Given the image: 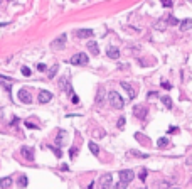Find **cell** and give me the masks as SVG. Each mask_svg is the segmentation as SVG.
Segmentation results:
<instances>
[{
  "label": "cell",
  "instance_id": "obj_20",
  "mask_svg": "<svg viewBox=\"0 0 192 189\" xmlns=\"http://www.w3.org/2000/svg\"><path fill=\"white\" fill-rule=\"evenodd\" d=\"M58 69H59V68H58V64H54V66H51V68H49V71H47V76H49V78H51V80H52V78L56 76V73H58Z\"/></svg>",
  "mask_w": 192,
  "mask_h": 189
},
{
  "label": "cell",
  "instance_id": "obj_21",
  "mask_svg": "<svg viewBox=\"0 0 192 189\" xmlns=\"http://www.w3.org/2000/svg\"><path fill=\"white\" fill-rule=\"evenodd\" d=\"M90 150H91V154H94V155L99 154V147L94 144V142H90Z\"/></svg>",
  "mask_w": 192,
  "mask_h": 189
},
{
  "label": "cell",
  "instance_id": "obj_37",
  "mask_svg": "<svg viewBox=\"0 0 192 189\" xmlns=\"http://www.w3.org/2000/svg\"><path fill=\"white\" fill-rule=\"evenodd\" d=\"M26 125H27V127H30V128H37V125H34V123H30L29 120H27V122H26Z\"/></svg>",
  "mask_w": 192,
  "mask_h": 189
},
{
  "label": "cell",
  "instance_id": "obj_30",
  "mask_svg": "<svg viewBox=\"0 0 192 189\" xmlns=\"http://www.w3.org/2000/svg\"><path fill=\"white\" fill-rule=\"evenodd\" d=\"M162 86L167 88V90H172V84H170L169 81H162Z\"/></svg>",
  "mask_w": 192,
  "mask_h": 189
},
{
  "label": "cell",
  "instance_id": "obj_33",
  "mask_svg": "<svg viewBox=\"0 0 192 189\" xmlns=\"http://www.w3.org/2000/svg\"><path fill=\"white\" fill-rule=\"evenodd\" d=\"M126 186H128V184H123V183H118V184H116V186H115V189H126Z\"/></svg>",
  "mask_w": 192,
  "mask_h": 189
},
{
  "label": "cell",
  "instance_id": "obj_26",
  "mask_svg": "<svg viewBox=\"0 0 192 189\" xmlns=\"http://www.w3.org/2000/svg\"><path fill=\"white\" fill-rule=\"evenodd\" d=\"M125 123H126L125 117H120V118H118V128H123V127H125Z\"/></svg>",
  "mask_w": 192,
  "mask_h": 189
},
{
  "label": "cell",
  "instance_id": "obj_18",
  "mask_svg": "<svg viewBox=\"0 0 192 189\" xmlns=\"http://www.w3.org/2000/svg\"><path fill=\"white\" fill-rule=\"evenodd\" d=\"M103 100H105V88L99 86L98 88V96H96V103H101Z\"/></svg>",
  "mask_w": 192,
  "mask_h": 189
},
{
  "label": "cell",
  "instance_id": "obj_43",
  "mask_svg": "<svg viewBox=\"0 0 192 189\" xmlns=\"http://www.w3.org/2000/svg\"><path fill=\"white\" fill-rule=\"evenodd\" d=\"M138 189H145V187H138Z\"/></svg>",
  "mask_w": 192,
  "mask_h": 189
},
{
  "label": "cell",
  "instance_id": "obj_29",
  "mask_svg": "<svg viewBox=\"0 0 192 189\" xmlns=\"http://www.w3.org/2000/svg\"><path fill=\"white\" fill-rule=\"evenodd\" d=\"M131 154L137 155V157H142V159H147V157H148V154H140V152H137V150H133Z\"/></svg>",
  "mask_w": 192,
  "mask_h": 189
},
{
  "label": "cell",
  "instance_id": "obj_27",
  "mask_svg": "<svg viewBox=\"0 0 192 189\" xmlns=\"http://www.w3.org/2000/svg\"><path fill=\"white\" fill-rule=\"evenodd\" d=\"M76 154H78V149H76V147H71V149H69V155H71V159L76 157Z\"/></svg>",
  "mask_w": 192,
  "mask_h": 189
},
{
  "label": "cell",
  "instance_id": "obj_7",
  "mask_svg": "<svg viewBox=\"0 0 192 189\" xmlns=\"http://www.w3.org/2000/svg\"><path fill=\"white\" fill-rule=\"evenodd\" d=\"M37 100H39V103H49L52 100V93L47 90H42V91H39Z\"/></svg>",
  "mask_w": 192,
  "mask_h": 189
},
{
  "label": "cell",
  "instance_id": "obj_22",
  "mask_svg": "<svg viewBox=\"0 0 192 189\" xmlns=\"http://www.w3.org/2000/svg\"><path fill=\"white\" fill-rule=\"evenodd\" d=\"M157 145H158V147H165V145H169V138H167V137H160L158 142H157Z\"/></svg>",
  "mask_w": 192,
  "mask_h": 189
},
{
  "label": "cell",
  "instance_id": "obj_19",
  "mask_svg": "<svg viewBox=\"0 0 192 189\" xmlns=\"http://www.w3.org/2000/svg\"><path fill=\"white\" fill-rule=\"evenodd\" d=\"M162 103L165 105L167 110H172V100H170V96H162Z\"/></svg>",
  "mask_w": 192,
  "mask_h": 189
},
{
  "label": "cell",
  "instance_id": "obj_14",
  "mask_svg": "<svg viewBox=\"0 0 192 189\" xmlns=\"http://www.w3.org/2000/svg\"><path fill=\"white\" fill-rule=\"evenodd\" d=\"M88 49H90V51L93 52L94 56H98V54H99V46L96 44L94 41H90V42H88Z\"/></svg>",
  "mask_w": 192,
  "mask_h": 189
},
{
  "label": "cell",
  "instance_id": "obj_38",
  "mask_svg": "<svg viewBox=\"0 0 192 189\" xmlns=\"http://www.w3.org/2000/svg\"><path fill=\"white\" fill-rule=\"evenodd\" d=\"M17 122H19V118H17V117H14V118H12V122H10V125H15Z\"/></svg>",
  "mask_w": 192,
  "mask_h": 189
},
{
  "label": "cell",
  "instance_id": "obj_2",
  "mask_svg": "<svg viewBox=\"0 0 192 189\" xmlns=\"http://www.w3.org/2000/svg\"><path fill=\"white\" fill-rule=\"evenodd\" d=\"M69 63L73 64V66H84V64L90 63V58H88L84 52H79V54H74L73 58L69 59Z\"/></svg>",
  "mask_w": 192,
  "mask_h": 189
},
{
  "label": "cell",
  "instance_id": "obj_5",
  "mask_svg": "<svg viewBox=\"0 0 192 189\" xmlns=\"http://www.w3.org/2000/svg\"><path fill=\"white\" fill-rule=\"evenodd\" d=\"M51 47L54 49V51H61V49L66 47V34H61L58 39H54L51 44Z\"/></svg>",
  "mask_w": 192,
  "mask_h": 189
},
{
  "label": "cell",
  "instance_id": "obj_4",
  "mask_svg": "<svg viewBox=\"0 0 192 189\" xmlns=\"http://www.w3.org/2000/svg\"><path fill=\"white\" fill-rule=\"evenodd\" d=\"M113 186V176L111 174H103L99 177V189H110Z\"/></svg>",
  "mask_w": 192,
  "mask_h": 189
},
{
  "label": "cell",
  "instance_id": "obj_40",
  "mask_svg": "<svg viewBox=\"0 0 192 189\" xmlns=\"http://www.w3.org/2000/svg\"><path fill=\"white\" fill-rule=\"evenodd\" d=\"M172 132H177V128H175V127H170V128H169V134H172Z\"/></svg>",
  "mask_w": 192,
  "mask_h": 189
},
{
  "label": "cell",
  "instance_id": "obj_6",
  "mask_svg": "<svg viewBox=\"0 0 192 189\" xmlns=\"http://www.w3.org/2000/svg\"><path fill=\"white\" fill-rule=\"evenodd\" d=\"M17 96H19V100H20L22 103H26V105H29V103L32 101V98H30V91L27 90V88H20L19 93H17Z\"/></svg>",
  "mask_w": 192,
  "mask_h": 189
},
{
  "label": "cell",
  "instance_id": "obj_13",
  "mask_svg": "<svg viewBox=\"0 0 192 189\" xmlns=\"http://www.w3.org/2000/svg\"><path fill=\"white\" fill-rule=\"evenodd\" d=\"M12 184H14V179H12V177H3V179L0 181V187H2V189H9Z\"/></svg>",
  "mask_w": 192,
  "mask_h": 189
},
{
  "label": "cell",
  "instance_id": "obj_16",
  "mask_svg": "<svg viewBox=\"0 0 192 189\" xmlns=\"http://www.w3.org/2000/svg\"><path fill=\"white\" fill-rule=\"evenodd\" d=\"M17 184H19V187H27V184H29V177H27V176H20L19 179H17Z\"/></svg>",
  "mask_w": 192,
  "mask_h": 189
},
{
  "label": "cell",
  "instance_id": "obj_1",
  "mask_svg": "<svg viewBox=\"0 0 192 189\" xmlns=\"http://www.w3.org/2000/svg\"><path fill=\"white\" fill-rule=\"evenodd\" d=\"M108 100H110V103H111V106L115 110H122L123 106H125V101H123V98L120 96L116 91H110L108 93Z\"/></svg>",
  "mask_w": 192,
  "mask_h": 189
},
{
  "label": "cell",
  "instance_id": "obj_3",
  "mask_svg": "<svg viewBox=\"0 0 192 189\" xmlns=\"http://www.w3.org/2000/svg\"><path fill=\"white\" fill-rule=\"evenodd\" d=\"M133 179H135V172H133L131 169H123V171H120V183L130 184Z\"/></svg>",
  "mask_w": 192,
  "mask_h": 189
},
{
  "label": "cell",
  "instance_id": "obj_10",
  "mask_svg": "<svg viewBox=\"0 0 192 189\" xmlns=\"http://www.w3.org/2000/svg\"><path fill=\"white\" fill-rule=\"evenodd\" d=\"M76 35H78L79 39L93 37V35H94V31H93V29H79V31H76Z\"/></svg>",
  "mask_w": 192,
  "mask_h": 189
},
{
  "label": "cell",
  "instance_id": "obj_15",
  "mask_svg": "<svg viewBox=\"0 0 192 189\" xmlns=\"http://www.w3.org/2000/svg\"><path fill=\"white\" fill-rule=\"evenodd\" d=\"M167 26H169V22H167V20H163V19H160V20H157V22H155L154 27H155L157 31H163Z\"/></svg>",
  "mask_w": 192,
  "mask_h": 189
},
{
  "label": "cell",
  "instance_id": "obj_35",
  "mask_svg": "<svg viewBox=\"0 0 192 189\" xmlns=\"http://www.w3.org/2000/svg\"><path fill=\"white\" fill-rule=\"evenodd\" d=\"M155 96H158L157 91H148V98H155Z\"/></svg>",
  "mask_w": 192,
  "mask_h": 189
},
{
  "label": "cell",
  "instance_id": "obj_17",
  "mask_svg": "<svg viewBox=\"0 0 192 189\" xmlns=\"http://www.w3.org/2000/svg\"><path fill=\"white\" fill-rule=\"evenodd\" d=\"M192 26V20L190 19H184L180 22V31H189V27Z\"/></svg>",
  "mask_w": 192,
  "mask_h": 189
},
{
  "label": "cell",
  "instance_id": "obj_12",
  "mask_svg": "<svg viewBox=\"0 0 192 189\" xmlns=\"http://www.w3.org/2000/svg\"><path fill=\"white\" fill-rule=\"evenodd\" d=\"M133 115L143 120L145 117H147V108H145V106H135V108H133Z\"/></svg>",
  "mask_w": 192,
  "mask_h": 189
},
{
  "label": "cell",
  "instance_id": "obj_9",
  "mask_svg": "<svg viewBox=\"0 0 192 189\" xmlns=\"http://www.w3.org/2000/svg\"><path fill=\"white\" fill-rule=\"evenodd\" d=\"M120 86L128 93V98H130V100L135 98V90H133V86H131L130 83H126V81H120Z\"/></svg>",
  "mask_w": 192,
  "mask_h": 189
},
{
  "label": "cell",
  "instance_id": "obj_34",
  "mask_svg": "<svg viewBox=\"0 0 192 189\" xmlns=\"http://www.w3.org/2000/svg\"><path fill=\"white\" fill-rule=\"evenodd\" d=\"M71 100H73V103H78V101H79V98H78V95H76V93L71 95Z\"/></svg>",
  "mask_w": 192,
  "mask_h": 189
},
{
  "label": "cell",
  "instance_id": "obj_11",
  "mask_svg": "<svg viewBox=\"0 0 192 189\" xmlns=\"http://www.w3.org/2000/svg\"><path fill=\"white\" fill-rule=\"evenodd\" d=\"M106 54H108V58H111V59H118L120 58V49L115 47V46H108Z\"/></svg>",
  "mask_w": 192,
  "mask_h": 189
},
{
  "label": "cell",
  "instance_id": "obj_36",
  "mask_svg": "<svg viewBox=\"0 0 192 189\" xmlns=\"http://www.w3.org/2000/svg\"><path fill=\"white\" fill-rule=\"evenodd\" d=\"M51 150H54V154L58 155V157H61V150H59V149H54V147H51Z\"/></svg>",
  "mask_w": 192,
  "mask_h": 189
},
{
  "label": "cell",
  "instance_id": "obj_31",
  "mask_svg": "<svg viewBox=\"0 0 192 189\" xmlns=\"http://www.w3.org/2000/svg\"><path fill=\"white\" fill-rule=\"evenodd\" d=\"M162 5H163V7H172L174 3H172V0H163V2H162Z\"/></svg>",
  "mask_w": 192,
  "mask_h": 189
},
{
  "label": "cell",
  "instance_id": "obj_39",
  "mask_svg": "<svg viewBox=\"0 0 192 189\" xmlns=\"http://www.w3.org/2000/svg\"><path fill=\"white\" fill-rule=\"evenodd\" d=\"M0 80H5V81H12L9 76H3V74H0Z\"/></svg>",
  "mask_w": 192,
  "mask_h": 189
},
{
  "label": "cell",
  "instance_id": "obj_28",
  "mask_svg": "<svg viewBox=\"0 0 192 189\" xmlns=\"http://www.w3.org/2000/svg\"><path fill=\"white\" fill-rule=\"evenodd\" d=\"M169 24H174V26H177V24H180V22H179V19H175L174 15H170V17H169Z\"/></svg>",
  "mask_w": 192,
  "mask_h": 189
},
{
  "label": "cell",
  "instance_id": "obj_24",
  "mask_svg": "<svg viewBox=\"0 0 192 189\" xmlns=\"http://www.w3.org/2000/svg\"><path fill=\"white\" fill-rule=\"evenodd\" d=\"M64 137H66V132H59V137H58V145H62L64 144Z\"/></svg>",
  "mask_w": 192,
  "mask_h": 189
},
{
  "label": "cell",
  "instance_id": "obj_42",
  "mask_svg": "<svg viewBox=\"0 0 192 189\" xmlns=\"http://www.w3.org/2000/svg\"><path fill=\"white\" fill-rule=\"evenodd\" d=\"M170 189H180V187H170Z\"/></svg>",
  "mask_w": 192,
  "mask_h": 189
},
{
  "label": "cell",
  "instance_id": "obj_23",
  "mask_svg": "<svg viewBox=\"0 0 192 189\" xmlns=\"http://www.w3.org/2000/svg\"><path fill=\"white\" fill-rule=\"evenodd\" d=\"M20 73H22L24 76H30V74H32V69H30L29 66H22V68H20Z\"/></svg>",
  "mask_w": 192,
  "mask_h": 189
},
{
  "label": "cell",
  "instance_id": "obj_25",
  "mask_svg": "<svg viewBox=\"0 0 192 189\" xmlns=\"http://www.w3.org/2000/svg\"><path fill=\"white\" fill-rule=\"evenodd\" d=\"M138 179H140V181H145V179H147V169H142V171H140V176H138Z\"/></svg>",
  "mask_w": 192,
  "mask_h": 189
},
{
  "label": "cell",
  "instance_id": "obj_32",
  "mask_svg": "<svg viewBox=\"0 0 192 189\" xmlns=\"http://www.w3.org/2000/svg\"><path fill=\"white\" fill-rule=\"evenodd\" d=\"M37 69L39 71H46V69H47V66H46L44 63H41V64H37Z\"/></svg>",
  "mask_w": 192,
  "mask_h": 189
},
{
  "label": "cell",
  "instance_id": "obj_8",
  "mask_svg": "<svg viewBox=\"0 0 192 189\" xmlns=\"http://www.w3.org/2000/svg\"><path fill=\"white\" fill-rule=\"evenodd\" d=\"M20 154H22L24 159L34 160V149H32V147H27V145H24V147L20 149Z\"/></svg>",
  "mask_w": 192,
  "mask_h": 189
},
{
  "label": "cell",
  "instance_id": "obj_41",
  "mask_svg": "<svg viewBox=\"0 0 192 189\" xmlns=\"http://www.w3.org/2000/svg\"><path fill=\"white\" fill-rule=\"evenodd\" d=\"M3 118V112H2V108H0V120Z\"/></svg>",
  "mask_w": 192,
  "mask_h": 189
}]
</instances>
